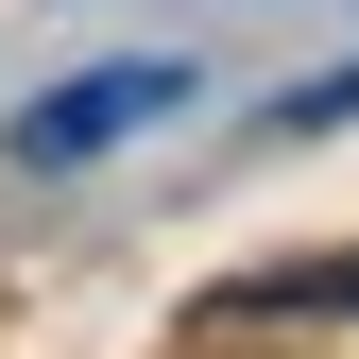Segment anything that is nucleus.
<instances>
[{"label": "nucleus", "instance_id": "f257e3e1", "mask_svg": "<svg viewBox=\"0 0 359 359\" xmlns=\"http://www.w3.org/2000/svg\"><path fill=\"white\" fill-rule=\"evenodd\" d=\"M137 120H189V69L171 52H120V69H86V86H52V103L18 120V171H86V154H120Z\"/></svg>", "mask_w": 359, "mask_h": 359}, {"label": "nucleus", "instance_id": "f03ea898", "mask_svg": "<svg viewBox=\"0 0 359 359\" xmlns=\"http://www.w3.org/2000/svg\"><path fill=\"white\" fill-rule=\"evenodd\" d=\"M325 120H359V69H325V86H291V103H274V137H325Z\"/></svg>", "mask_w": 359, "mask_h": 359}]
</instances>
